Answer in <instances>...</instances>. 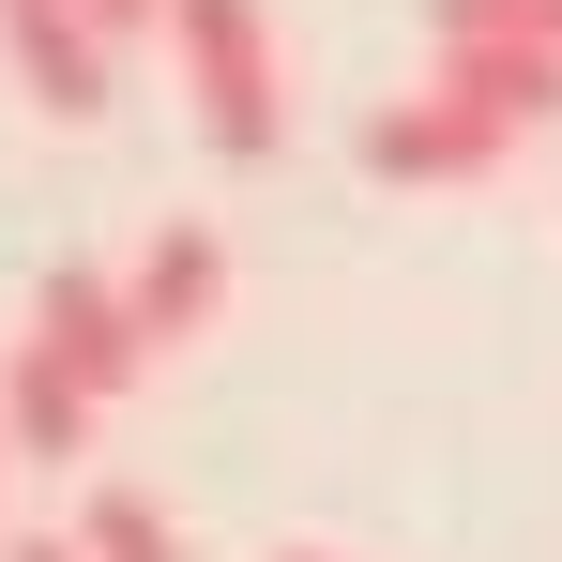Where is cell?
<instances>
[{"mask_svg":"<svg viewBox=\"0 0 562 562\" xmlns=\"http://www.w3.org/2000/svg\"><path fill=\"white\" fill-rule=\"evenodd\" d=\"M0 61H15V92L46 106V122H106V31L77 0H31V15H0Z\"/></svg>","mask_w":562,"mask_h":562,"instance_id":"obj_5","label":"cell"},{"mask_svg":"<svg viewBox=\"0 0 562 562\" xmlns=\"http://www.w3.org/2000/svg\"><path fill=\"white\" fill-rule=\"evenodd\" d=\"M77 562H183V532H168V502L153 486H77Z\"/></svg>","mask_w":562,"mask_h":562,"instance_id":"obj_8","label":"cell"},{"mask_svg":"<svg viewBox=\"0 0 562 562\" xmlns=\"http://www.w3.org/2000/svg\"><path fill=\"white\" fill-rule=\"evenodd\" d=\"M122 304H137V335H153V350H183V335H213V319H228V228H213V213H168V228L137 244V274H122Z\"/></svg>","mask_w":562,"mask_h":562,"instance_id":"obj_4","label":"cell"},{"mask_svg":"<svg viewBox=\"0 0 562 562\" xmlns=\"http://www.w3.org/2000/svg\"><path fill=\"white\" fill-rule=\"evenodd\" d=\"M441 92L486 106L502 137H532V122H562V46H441Z\"/></svg>","mask_w":562,"mask_h":562,"instance_id":"obj_7","label":"cell"},{"mask_svg":"<svg viewBox=\"0 0 562 562\" xmlns=\"http://www.w3.org/2000/svg\"><path fill=\"white\" fill-rule=\"evenodd\" d=\"M502 153H517V137H502L486 106H457L441 77H426V92H395V106L366 122V168H380V183H486Z\"/></svg>","mask_w":562,"mask_h":562,"instance_id":"obj_3","label":"cell"},{"mask_svg":"<svg viewBox=\"0 0 562 562\" xmlns=\"http://www.w3.org/2000/svg\"><path fill=\"white\" fill-rule=\"evenodd\" d=\"M0 15H31V0H0Z\"/></svg>","mask_w":562,"mask_h":562,"instance_id":"obj_13","label":"cell"},{"mask_svg":"<svg viewBox=\"0 0 562 562\" xmlns=\"http://www.w3.org/2000/svg\"><path fill=\"white\" fill-rule=\"evenodd\" d=\"M77 15H92L106 46H122V31H168V0H77Z\"/></svg>","mask_w":562,"mask_h":562,"instance_id":"obj_10","label":"cell"},{"mask_svg":"<svg viewBox=\"0 0 562 562\" xmlns=\"http://www.w3.org/2000/svg\"><path fill=\"white\" fill-rule=\"evenodd\" d=\"M0 457H15V441H0Z\"/></svg>","mask_w":562,"mask_h":562,"instance_id":"obj_14","label":"cell"},{"mask_svg":"<svg viewBox=\"0 0 562 562\" xmlns=\"http://www.w3.org/2000/svg\"><path fill=\"white\" fill-rule=\"evenodd\" d=\"M31 350H61L92 395H137V366H153V335H137L122 274H92V259H61V274L31 289Z\"/></svg>","mask_w":562,"mask_h":562,"instance_id":"obj_2","label":"cell"},{"mask_svg":"<svg viewBox=\"0 0 562 562\" xmlns=\"http://www.w3.org/2000/svg\"><path fill=\"white\" fill-rule=\"evenodd\" d=\"M15 562H77V532H46V548H15Z\"/></svg>","mask_w":562,"mask_h":562,"instance_id":"obj_11","label":"cell"},{"mask_svg":"<svg viewBox=\"0 0 562 562\" xmlns=\"http://www.w3.org/2000/svg\"><path fill=\"white\" fill-rule=\"evenodd\" d=\"M441 46H562V0H426Z\"/></svg>","mask_w":562,"mask_h":562,"instance_id":"obj_9","label":"cell"},{"mask_svg":"<svg viewBox=\"0 0 562 562\" xmlns=\"http://www.w3.org/2000/svg\"><path fill=\"white\" fill-rule=\"evenodd\" d=\"M92 426H106V395L61 366V350H31V335H15V366H0V441L77 471V457H92Z\"/></svg>","mask_w":562,"mask_h":562,"instance_id":"obj_6","label":"cell"},{"mask_svg":"<svg viewBox=\"0 0 562 562\" xmlns=\"http://www.w3.org/2000/svg\"><path fill=\"white\" fill-rule=\"evenodd\" d=\"M168 46H183V106L228 168H274L289 153V77H274V15L259 0H168Z\"/></svg>","mask_w":562,"mask_h":562,"instance_id":"obj_1","label":"cell"},{"mask_svg":"<svg viewBox=\"0 0 562 562\" xmlns=\"http://www.w3.org/2000/svg\"><path fill=\"white\" fill-rule=\"evenodd\" d=\"M274 562H335V548H274Z\"/></svg>","mask_w":562,"mask_h":562,"instance_id":"obj_12","label":"cell"}]
</instances>
